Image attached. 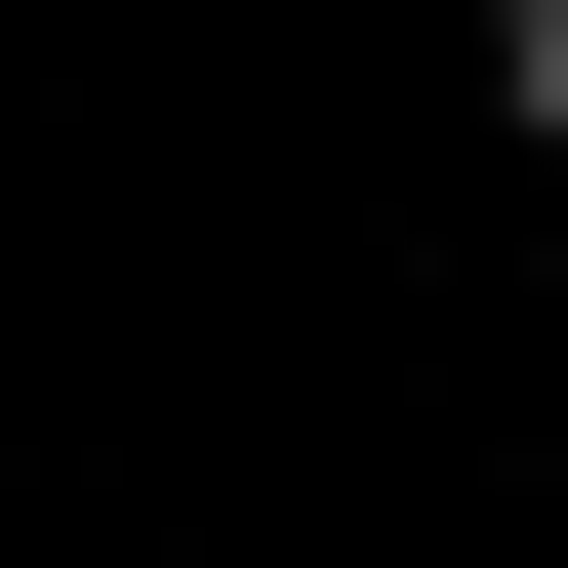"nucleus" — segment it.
<instances>
[{"label": "nucleus", "mask_w": 568, "mask_h": 568, "mask_svg": "<svg viewBox=\"0 0 568 568\" xmlns=\"http://www.w3.org/2000/svg\"><path fill=\"white\" fill-rule=\"evenodd\" d=\"M487 122H528V163H568V0H487Z\"/></svg>", "instance_id": "nucleus-1"}]
</instances>
